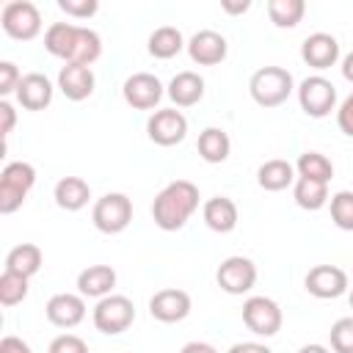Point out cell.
Returning a JSON list of instances; mask_svg holds the SVG:
<instances>
[{"instance_id": "19", "label": "cell", "mask_w": 353, "mask_h": 353, "mask_svg": "<svg viewBox=\"0 0 353 353\" xmlns=\"http://www.w3.org/2000/svg\"><path fill=\"white\" fill-rule=\"evenodd\" d=\"M113 287H116V270L110 265H88L77 276V290L83 298L99 301L105 295H113Z\"/></svg>"}, {"instance_id": "30", "label": "cell", "mask_w": 353, "mask_h": 353, "mask_svg": "<svg viewBox=\"0 0 353 353\" xmlns=\"http://www.w3.org/2000/svg\"><path fill=\"white\" fill-rule=\"evenodd\" d=\"M295 174L303 179H314V182H331L334 176V163L323 154V152H303L295 163Z\"/></svg>"}, {"instance_id": "43", "label": "cell", "mask_w": 353, "mask_h": 353, "mask_svg": "<svg viewBox=\"0 0 353 353\" xmlns=\"http://www.w3.org/2000/svg\"><path fill=\"white\" fill-rule=\"evenodd\" d=\"M179 353H218V350H215L210 342H199V339H196V342H188Z\"/></svg>"}, {"instance_id": "1", "label": "cell", "mask_w": 353, "mask_h": 353, "mask_svg": "<svg viewBox=\"0 0 353 353\" xmlns=\"http://www.w3.org/2000/svg\"><path fill=\"white\" fill-rule=\"evenodd\" d=\"M199 188L188 179H174L168 182L152 201V218L163 232H176L182 229L190 215L199 210Z\"/></svg>"}, {"instance_id": "31", "label": "cell", "mask_w": 353, "mask_h": 353, "mask_svg": "<svg viewBox=\"0 0 353 353\" xmlns=\"http://www.w3.org/2000/svg\"><path fill=\"white\" fill-rule=\"evenodd\" d=\"M306 14L303 0H268V17L276 28H295Z\"/></svg>"}, {"instance_id": "38", "label": "cell", "mask_w": 353, "mask_h": 353, "mask_svg": "<svg viewBox=\"0 0 353 353\" xmlns=\"http://www.w3.org/2000/svg\"><path fill=\"white\" fill-rule=\"evenodd\" d=\"M336 124H339V130L345 132V135H350L353 138V91L342 99V105L336 108Z\"/></svg>"}, {"instance_id": "6", "label": "cell", "mask_w": 353, "mask_h": 353, "mask_svg": "<svg viewBox=\"0 0 353 353\" xmlns=\"http://www.w3.org/2000/svg\"><path fill=\"white\" fill-rule=\"evenodd\" d=\"M91 221L102 234H119L132 221V201L127 193H105L91 210Z\"/></svg>"}, {"instance_id": "9", "label": "cell", "mask_w": 353, "mask_h": 353, "mask_svg": "<svg viewBox=\"0 0 353 353\" xmlns=\"http://www.w3.org/2000/svg\"><path fill=\"white\" fill-rule=\"evenodd\" d=\"M146 135L157 146H176L188 135V119L176 108H160L146 121Z\"/></svg>"}, {"instance_id": "11", "label": "cell", "mask_w": 353, "mask_h": 353, "mask_svg": "<svg viewBox=\"0 0 353 353\" xmlns=\"http://www.w3.org/2000/svg\"><path fill=\"white\" fill-rule=\"evenodd\" d=\"M121 94H124V102L130 108H135V110H152L163 99L165 88H163V83L152 72H135V74H130L124 80Z\"/></svg>"}, {"instance_id": "35", "label": "cell", "mask_w": 353, "mask_h": 353, "mask_svg": "<svg viewBox=\"0 0 353 353\" xmlns=\"http://www.w3.org/2000/svg\"><path fill=\"white\" fill-rule=\"evenodd\" d=\"M58 8L66 14V17H74V19H88L99 11V3L97 0H58Z\"/></svg>"}, {"instance_id": "37", "label": "cell", "mask_w": 353, "mask_h": 353, "mask_svg": "<svg viewBox=\"0 0 353 353\" xmlns=\"http://www.w3.org/2000/svg\"><path fill=\"white\" fill-rule=\"evenodd\" d=\"M19 80H22V74H19L17 63H11V61H0V97L17 94Z\"/></svg>"}, {"instance_id": "44", "label": "cell", "mask_w": 353, "mask_h": 353, "mask_svg": "<svg viewBox=\"0 0 353 353\" xmlns=\"http://www.w3.org/2000/svg\"><path fill=\"white\" fill-rule=\"evenodd\" d=\"M342 77H345L347 83H353V50L342 58Z\"/></svg>"}, {"instance_id": "24", "label": "cell", "mask_w": 353, "mask_h": 353, "mask_svg": "<svg viewBox=\"0 0 353 353\" xmlns=\"http://www.w3.org/2000/svg\"><path fill=\"white\" fill-rule=\"evenodd\" d=\"M41 262H44V254H41V248H39L36 243H19V245H14V248L8 251V256H6V270L30 279V276H36V273L41 270Z\"/></svg>"}, {"instance_id": "15", "label": "cell", "mask_w": 353, "mask_h": 353, "mask_svg": "<svg viewBox=\"0 0 353 353\" xmlns=\"http://www.w3.org/2000/svg\"><path fill=\"white\" fill-rule=\"evenodd\" d=\"M301 58L312 69H320V72L331 69L339 61V41L331 33H323V30L309 33L303 39V44H301Z\"/></svg>"}, {"instance_id": "34", "label": "cell", "mask_w": 353, "mask_h": 353, "mask_svg": "<svg viewBox=\"0 0 353 353\" xmlns=\"http://www.w3.org/2000/svg\"><path fill=\"white\" fill-rule=\"evenodd\" d=\"M328 339L334 353H353V317H339L331 325Z\"/></svg>"}, {"instance_id": "26", "label": "cell", "mask_w": 353, "mask_h": 353, "mask_svg": "<svg viewBox=\"0 0 353 353\" xmlns=\"http://www.w3.org/2000/svg\"><path fill=\"white\" fill-rule=\"evenodd\" d=\"M182 47H188V44H185L179 28H174V25H160V28H154L152 36H149V55H152V58L168 61V58L179 55Z\"/></svg>"}, {"instance_id": "4", "label": "cell", "mask_w": 353, "mask_h": 353, "mask_svg": "<svg viewBox=\"0 0 353 353\" xmlns=\"http://www.w3.org/2000/svg\"><path fill=\"white\" fill-rule=\"evenodd\" d=\"M91 320H94L97 331H102L108 336H116V334H124L132 325L135 306L127 295H105V298L97 301Z\"/></svg>"}, {"instance_id": "23", "label": "cell", "mask_w": 353, "mask_h": 353, "mask_svg": "<svg viewBox=\"0 0 353 353\" xmlns=\"http://www.w3.org/2000/svg\"><path fill=\"white\" fill-rule=\"evenodd\" d=\"M52 199H55V204H58L61 210H66V212H77V210H83V207L88 204V199H91V188H88V182L80 179V176H63V179L55 182Z\"/></svg>"}, {"instance_id": "33", "label": "cell", "mask_w": 353, "mask_h": 353, "mask_svg": "<svg viewBox=\"0 0 353 353\" xmlns=\"http://www.w3.org/2000/svg\"><path fill=\"white\" fill-rule=\"evenodd\" d=\"M331 204V221L342 232H353V190H339L328 199Z\"/></svg>"}, {"instance_id": "29", "label": "cell", "mask_w": 353, "mask_h": 353, "mask_svg": "<svg viewBox=\"0 0 353 353\" xmlns=\"http://www.w3.org/2000/svg\"><path fill=\"white\" fill-rule=\"evenodd\" d=\"M102 55V39L97 30L91 28H83L77 30V39H74V47H72V55L66 63H83V66H91L97 58Z\"/></svg>"}, {"instance_id": "39", "label": "cell", "mask_w": 353, "mask_h": 353, "mask_svg": "<svg viewBox=\"0 0 353 353\" xmlns=\"http://www.w3.org/2000/svg\"><path fill=\"white\" fill-rule=\"evenodd\" d=\"M14 124H17V110H14V105H11L8 99H0V135L8 138L11 130H14Z\"/></svg>"}, {"instance_id": "5", "label": "cell", "mask_w": 353, "mask_h": 353, "mask_svg": "<svg viewBox=\"0 0 353 353\" xmlns=\"http://www.w3.org/2000/svg\"><path fill=\"white\" fill-rule=\"evenodd\" d=\"M3 30L17 41H30L41 33V11L30 0H11L0 14Z\"/></svg>"}, {"instance_id": "18", "label": "cell", "mask_w": 353, "mask_h": 353, "mask_svg": "<svg viewBox=\"0 0 353 353\" xmlns=\"http://www.w3.org/2000/svg\"><path fill=\"white\" fill-rule=\"evenodd\" d=\"M52 83L47 74L41 72H28L22 74L19 85H17V102L25 108V110H44L50 102H52Z\"/></svg>"}, {"instance_id": "45", "label": "cell", "mask_w": 353, "mask_h": 353, "mask_svg": "<svg viewBox=\"0 0 353 353\" xmlns=\"http://www.w3.org/2000/svg\"><path fill=\"white\" fill-rule=\"evenodd\" d=\"M298 353H331L325 345H317V342H312V345H303Z\"/></svg>"}, {"instance_id": "41", "label": "cell", "mask_w": 353, "mask_h": 353, "mask_svg": "<svg viewBox=\"0 0 353 353\" xmlns=\"http://www.w3.org/2000/svg\"><path fill=\"white\" fill-rule=\"evenodd\" d=\"M226 353H273V350L262 342H234Z\"/></svg>"}, {"instance_id": "42", "label": "cell", "mask_w": 353, "mask_h": 353, "mask_svg": "<svg viewBox=\"0 0 353 353\" xmlns=\"http://www.w3.org/2000/svg\"><path fill=\"white\" fill-rule=\"evenodd\" d=\"M221 8L226 14H245L251 8V3L248 0H221Z\"/></svg>"}, {"instance_id": "28", "label": "cell", "mask_w": 353, "mask_h": 353, "mask_svg": "<svg viewBox=\"0 0 353 353\" xmlns=\"http://www.w3.org/2000/svg\"><path fill=\"white\" fill-rule=\"evenodd\" d=\"M292 199H295V204L301 210L314 212V210H323L331 196H328V185L325 182H314V179L298 176L295 185H292Z\"/></svg>"}, {"instance_id": "32", "label": "cell", "mask_w": 353, "mask_h": 353, "mask_svg": "<svg viewBox=\"0 0 353 353\" xmlns=\"http://www.w3.org/2000/svg\"><path fill=\"white\" fill-rule=\"evenodd\" d=\"M28 298V279L11 270H3L0 276V303L3 306H17Z\"/></svg>"}, {"instance_id": "8", "label": "cell", "mask_w": 353, "mask_h": 353, "mask_svg": "<svg viewBox=\"0 0 353 353\" xmlns=\"http://www.w3.org/2000/svg\"><path fill=\"white\" fill-rule=\"evenodd\" d=\"M298 105L312 119H325L336 108V88L323 74H312L298 85Z\"/></svg>"}, {"instance_id": "36", "label": "cell", "mask_w": 353, "mask_h": 353, "mask_svg": "<svg viewBox=\"0 0 353 353\" xmlns=\"http://www.w3.org/2000/svg\"><path fill=\"white\" fill-rule=\"evenodd\" d=\"M47 353H88V345L77 334H61L50 342Z\"/></svg>"}, {"instance_id": "40", "label": "cell", "mask_w": 353, "mask_h": 353, "mask_svg": "<svg viewBox=\"0 0 353 353\" xmlns=\"http://www.w3.org/2000/svg\"><path fill=\"white\" fill-rule=\"evenodd\" d=\"M0 353H33L30 345L19 336H3L0 339Z\"/></svg>"}, {"instance_id": "27", "label": "cell", "mask_w": 353, "mask_h": 353, "mask_svg": "<svg viewBox=\"0 0 353 353\" xmlns=\"http://www.w3.org/2000/svg\"><path fill=\"white\" fill-rule=\"evenodd\" d=\"M196 149L201 154V160L207 163H223L232 152V141L226 135V130L221 127H207L199 132V141H196Z\"/></svg>"}, {"instance_id": "14", "label": "cell", "mask_w": 353, "mask_h": 353, "mask_svg": "<svg viewBox=\"0 0 353 353\" xmlns=\"http://www.w3.org/2000/svg\"><path fill=\"white\" fill-rule=\"evenodd\" d=\"M226 52H229L226 39L218 30H210V28L193 33L190 41H188V55L199 66H215V63H221L226 58Z\"/></svg>"}, {"instance_id": "7", "label": "cell", "mask_w": 353, "mask_h": 353, "mask_svg": "<svg viewBox=\"0 0 353 353\" xmlns=\"http://www.w3.org/2000/svg\"><path fill=\"white\" fill-rule=\"evenodd\" d=\"M243 323L251 334L256 336H276L281 331V323H284V314H281V306L273 301V298H265V295H251L245 303H243Z\"/></svg>"}, {"instance_id": "16", "label": "cell", "mask_w": 353, "mask_h": 353, "mask_svg": "<svg viewBox=\"0 0 353 353\" xmlns=\"http://www.w3.org/2000/svg\"><path fill=\"white\" fill-rule=\"evenodd\" d=\"M44 314L58 328H74L85 320V301L83 295H74V292H58L47 301Z\"/></svg>"}, {"instance_id": "12", "label": "cell", "mask_w": 353, "mask_h": 353, "mask_svg": "<svg viewBox=\"0 0 353 353\" xmlns=\"http://www.w3.org/2000/svg\"><path fill=\"white\" fill-rule=\"evenodd\" d=\"M303 287L309 295L320 298V301H328V298H339L347 292V273L336 265H314L306 279H303Z\"/></svg>"}, {"instance_id": "17", "label": "cell", "mask_w": 353, "mask_h": 353, "mask_svg": "<svg viewBox=\"0 0 353 353\" xmlns=\"http://www.w3.org/2000/svg\"><path fill=\"white\" fill-rule=\"evenodd\" d=\"M94 85H97V77L91 72V66H83V63H63L61 72H58V88L66 99L72 102H83L94 94Z\"/></svg>"}, {"instance_id": "2", "label": "cell", "mask_w": 353, "mask_h": 353, "mask_svg": "<svg viewBox=\"0 0 353 353\" xmlns=\"http://www.w3.org/2000/svg\"><path fill=\"white\" fill-rule=\"evenodd\" d=\"M292 88H295L292 74L284 66H262L248 80L251 99L259 108H279L281 102H287V97L292 94Z\"/></svg>"}, {"instance_id": "13", "label": "cell", "mask_w": 353, "mask_h": 353, "mask_svg": "<svg viewBox=\"0 0 353 353\" xmlns=\"http://www.w3.org/2000/svg\"><path fill=\"white\" fill-rule=\"evenodd\" d=\"M149 314L160 323H179L190 314V295L185 290H176V287L157 290L149 298Z\"/></svg>"}, {"instance_id": "20", "label": "cell", "mask_w": 353, "mask_h": 353, "mask_svg": "<svg viewBox=\"0 0 353 353\" xmlns=\"http://www.w3.org/2000/svg\"><path fill=\"white\" fill-rule=\"evenodd\" d=\"M165 94L171 97V102L176 108H190V105L201 102V97H204V77L196 72H176L171 77Z\"/></svg>"}, {"instance_id": "21", "label": "cell", "mask_w": 353, "mask_h": 353, "mask_svg": "<svg viewBox=\"0 0 353 353\" xmlns=\"http://www.w3.org/2000/svg\"><path fill=\"white\" fill-rule=\"evenodd\" d=\"M201 215H204V223L218 234H226V232H232L237 226V204L229 196L207 199L204 207H201Z\"/></svg>"}, {"instance_id": "25", "label": "cell", "mask_w": 353, "mask_h": 353, "mask_svg": "<svg viewBox=\"0 0 353 353\" xmlns=\"http://www.w3.org/2000/svg\"><path fill=\"white\" fill-rule=\"evenodd\" d=\"M77 30H80V25H74V22H52L47 28V33H44V50L50 55H55V58L69 61L74 39H77Z\"/></svg>"}, {"instance_id": "3", "label": "cell", "mask_w": 353, "mask_h": 353, "mask_svg": "<svg viewBox=\"0 0 353 353\" xmlns=\"http://www.w3.org/2000/svg\"><path fill=\"white\" fill-rule=\"evenodd\" d=\"M36 185V168L25 160H14L0 171V212L11 215L22 207Z\"/></svg>"}, {"instance_id": "46", "label": "cell", "mask_w": 353, "mask_h": 353, "mask_svg": "<svg viewBox=\"0 0 353 353\" xmlns=\"http://www.w3.org/2000/svg\"><path fill=\"white\" fill-rule=\"evenodd\" d=\"M347 301H350V309H353V290H350V295H347Z\"/></svg>"}, {"instance_id": "22", "label": "cell", "mask_w": 353, "mask_h": 353, "mask_svg": "<svg viewBox=\"0 0 353 353\" xmlns=\"http://www.w3.org/2000/svg\"><path fill=\"white\" fill-rule=\"evenodd\" d=\"M295 165L290 160H281V157H273V160H265L259 168H256V182L262 190H270V193H279L290 185H295Z\"/></svg>"}, {"instance_id": "10", "label": "cell", "mask_w": 353, "mask_h": 353, "mask_svg": "<svg viewBox=\"0 0 353 353\" xmlns=\"http://www.w3.org/2000/svg\"><path fill=\"white\" fill-rule=\"evenodd\" d=\"M215 281L223 292L229 295H243L248 292L254 284H256V265L248 259V256H226L221 265H218V273H215Z\"/></svg>"}]
</instances>
